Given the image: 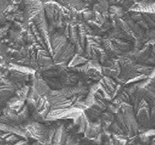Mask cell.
<instances>
[{
	"label": "cell",
	"instance_id": "6da1fadb",
	"mask_svg": "<svg viewBox=\"0 0 155 145\" xmlns=\"http://www.w3.org/2000/svg\"><path fill=\"white\" fill-rule=\"evenodd\" d=\"M29 131L34 137L38 140H47L49 137V133L46 128L39 124H33L30 126Z\"/></svg>",
	"mask_w": 155,
	"mask_h": 145
}]
</instances>
